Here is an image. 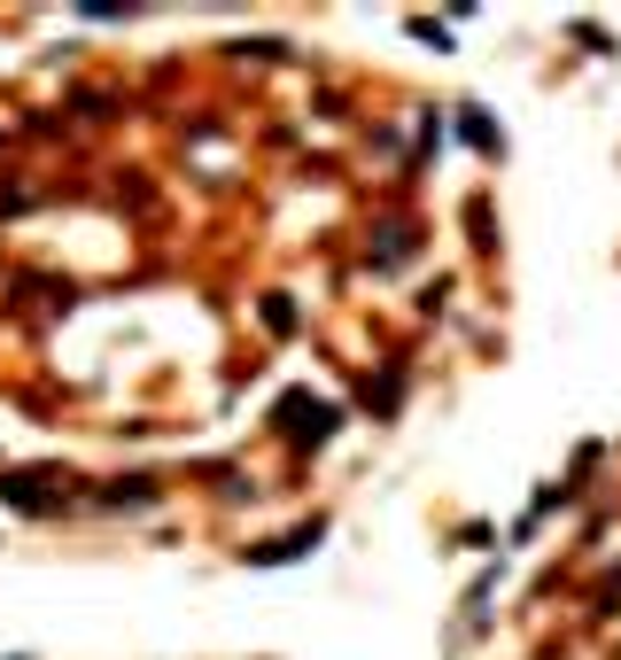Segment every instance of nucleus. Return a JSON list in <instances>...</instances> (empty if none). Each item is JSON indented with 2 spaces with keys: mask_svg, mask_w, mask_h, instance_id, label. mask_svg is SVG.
Wrapping results in <instances>:
<instances>
[{
  "mask_svg": "<svg viewBox=\"0 0 621 660\" xmlns=\"http://www.w3.org/2000/svg\"><path fill=\"white\" fill-rule=\"evenodd\" d=\"M459 125H467V140H474V148H497V125H490V117H482V109H467V117H459Z\"/></svg>",
  "mask_w": 621,
  "mask_h": 660,
  "instance_id": "obj_1",
  "label": "nucleus"
}]
</instances>
